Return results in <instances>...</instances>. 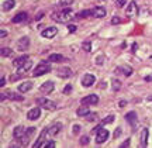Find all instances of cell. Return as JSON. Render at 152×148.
Returning a JSON list of instances; mask_svg holds the SVG:
<instances>
[{
    "instance_id": "obj_1",
    "label": "cell",
    "mask_w": 152,
    "mask_h": 148,
    "mask_svg": "<svg viewBox=\"0 0 152 148\" xmlns=\"http://www.w3.org/2000/svg\"><path fill=\"white\" fill-rule=\"evenodd\" d=\"M72 18H73V16H72L71 9H65V10L58 11V13L52 14V20H55V21H58V23H68V21H71Z\"/></svg>"
},
{
    "instance_id": "obj_2",
    "label": "cell",
    "mask_w": 152,
    "mask_h": 148,
    "mask_svg": "<svg viewBox=\"0 0 152 148\" xmlns=\"http://www.w3.org/2000/svg\"><path fill=\"white\" fill-rule=\"evenodd\" d=\"M51 62V61H49ZM49 62H41L39 65L34 69L33 72V76H41V75H45V73H48V72H51V65H49Z\"/></svg>"
},
{
    "instance_id": "obj_3",
    "label": "cell",
    "mask_w": 152,
    "mask_h": 148,
    "mask_svg": "<svg viewBox=\"0 0 152 148\" xmlns=\"http://www.w3.org/2000/svg\"><path fill=\"white\" fill-rule=\"evenodd\" d=\"M37 104L41 106V107H44V109H47V110H54L55 107H56V103L52 102V100H49V99H47V97H38Z\"/></svg>"
},
{
    "instance_id": "obj_4",
    "label": "cell",
    "mask_w": 152,
    "mask_h": 148,
    "mask_svg": "<svg viewBox=\"0 0 152 148\" xmlns=\"http://www.w3.org/2000/svg\"><path fill=\"white\" fill-rule=\"evenodd\" d=\"M125 14L128 17H134L138 14V4L135 3V0L134 1H131L130 4L127 6V9H125Z\"/></svg>"
},
{
    "instance_id": "obj_5",
    "label": "cell",
    "mask_w": 152,
    "mask_h": 148,
    "mask_svg": "<svg viewBox=\"0 0 152 148\" xmlns=\"http://www.w3.org/2000/svg\"><path fill=\"white\" fill-rule=\"evenodd\" d=\"M109 131L106 130V128H100L97 133V136H96V143L97 144H103L107 141V138H109Z\"/></svg>"
},
{
    "instance_id": "obj_6",
    "label": "cell",
    "mask_w": 152,
    "mask_h": 148,
    "mask_svg": "<svg viewBox=\"0 0 152 148\" xmlns=\"http://www.w3.org/2000/svg\"><path fill=\"white\" fill-rule=\"evenodd\" d=\"M94 82H96V78H94V75H92V73H86V75L83 76V79H82V85H83L85 88L93 86Z\"/></svg>"
},
{
    "instance_id": "obj_7",
    "label": "cell",
    "mask_w": 152,
    "mask_h": 148,
    "mask_svg": "<svg viewBox=\"0 0 152 148\" xmlns=\"http://www.w3.org/2000/svg\"><path fill=\"white\" fill-rule=\"evenodd\" d=\"M26 133H27V128L26 127H23V126H17L16 128H14V131H13V136H14V138L16 140H21L24 136H26Z\"/></svg>"
},
{
    "instance_id": "obj_8",
    "label": "cell",
    "mask_w": 152,
    "mask_h": 148,
    "mask_svg": "<svg viewBox=\"0 0 152 148\" xmlns=\"http://www.w3.org/2000/svg\"><path fill=\"white\" fill-rule=\"evenodd\" d=\"M99 102V97L97 95H89V96H86V97L82 99V104H85V106H90V104H96Z\"/></svg>"
},
{
    "instance_id": "obj_9",
    "label": "cell",
    "mask_w": 152,
    "mask_h": 148,
    "mask_svg": "<svg viewBox=\"0 0 152 148\" xmlns=\"http://www.w3.org/2000/svg\"><path fill=\"white\" fill-rule=\"evenodd\" d=\"M54 89H55V85H54V82H51V81H48V82H44L42 85L39 86V90H41L42 93H45V95L51 93Z\"/></svg>"
},
{
    "instance_id": "obj_10",
    "label": "cell",
    "mask_w": 152,
    "mask_h": 148,
    "mask_svg": "<svg viewBox=\"0 0 152 148\" xmlns=\"http://www.w3.org/2000/svg\"><path fill=\"white\" fill-rule=\"evenodd\" d=\"M56 34H58V28L56 27H48L42 31V37L44 38H54Z\"/></svg>"
},
{
    "instance_id": "obj_11",
    "label": "cell",
    "mask_w": 152,
    "mask_h": 148,
    "mask_svg": "<svg viewBox=\"0 0 152 148\" xmlns=\"http://www.w3.org/2000/svg\"><path fill=\"white\" fill-rule=\"evenodd\" d=\"M56 75H58L59 78L66 79V78L72 76V71H71V68H68V66H65V68H59V69L56 71Z\"/></svg>"
},
{
    "instance_id": "obj_12",
    "label": "cell",
    "mask_w": 152,
    "mask_h": 148,
    "mask_svg": "<svg viewBox=\"0 0 152 148\" xmlns=\"http://www.w3.org/2000/svg\"><path fill=\"white\" fill-rule=\"evenodd\" d=\"M39 114H41V110H39V107H34V109H31L30 111L27 113V119L28 120H37V119H39Z\"/></svg>"
},
{
    "instance_id": "obj_13",
    "label": "cell",
    "mask_w": 152,
    "mask_h": 148,
    "mask_svg": "<svg viewBox=\"0 0 152 148\" xmlns=\"http://www.w3.org/2000/svg\"><path fill=\"white\" fill-rule=\"evenodd\" d=\"M92 16L96 18H103L106 16V9L104 7H94V9H92Z\"/></svg>"
},
{
    "instance_id": "obj_14",
    "label": "cell",
    "mask_w": 152,
    "mask_h": 148,
    "mask_svg": "<svg viewBox=\"0 0 152 148\" xmlns=\"http://www.w3.org/2000/svg\"><path fill=\"white\" fill-rule=\"evenodd\" d=\"M115 73H123L125 76H131V73H132V68L128 65H124V66H118L117 69H115Z\"/></svg>"
},
{
    "instance_id": "obj_15",
    "label": "cell",
    "mask_w": 152,
    "mask_h": 148,
    "mask_svg": "<svg viewBox=\"0 0 152 148\" xmlns=\"http://www.w3.org/2000/svg\"><path fill=\"white\" fill-rule=\"evenodd\" d=\"M27 20V13L26 11H21V13H17L16 16L11 18V21L14 23V24H17V23H23Z\"/></svg>"
},
{
    "instance_id": "obj_16",
    "label": "cell",
    "mask_w": 152,
    "mask_h": 148,
    "mask_svg": "<svg viewBox=\"0 0 152 148\" xmlns=\"http://www.w3.org/2000/svg\"><path fill=\"white\" fill-rule=\"evenodd\" d=\"M148 136H149V130L147 127L141 131V137H140V141H141V147H147L148 144Z\"/></svg>"
},
{
    "instance_id": "obj_17",
    "label": "cell",
    "mask_w": 152,
    "mask_h": 148,
    "mask_svg": "<svg viewBox=\"0 0 152 148\" xmlns=\"http://www.w3.org/2000/svg\"><path fill=\"white\" fill-rule=\"evenodd\" d=\"M125 120L130 123L131 127H135V124H137V113L135 111H130V113H127V114H125Z\"/></svg>"
},
{
    "instance_id": "obj_18",
    "label": "cell",
    "mask_w": 152,
    "mask_h": 148,
    "mask_svg": "<svg viewBox=\"0 0 152 148\" xmlns=\"http://www.w3.org/2000/svg\"><path fill=\"white\" fill-rule=\"evenodd\" d=\"M28 45H30V40L27 37H23L21 40H18V42H17V48L20 49V51H24V49L28 48Z\"/></svg>"
},
{
    "instance_id": "obj_19",
    "label": "cell",
    "mask_w": 152,
    "mask_h": 148,
    "mask_svg": "<svg viewBox=\"0 0 152 148\" xmlns=\"http://www.w3.org/2000/svg\"><path fill=\"white\" fill-rule=\"evenodd\" d=\"M61 128H62V124L61 123H56V124H54V126L51 127V128H48V136H51V137H55L58 133L61 131Z\"/></svg>"
},
{
    "instance_id": "obj_20",
    "label": "cell",
    "mask_w": 152,
    "mask_h": 148,
    "mask_svg": "<svg viewBox=\"0 0 152 148\" xmlns=\"http://www.w3.org/2000/svg\"><path fill=\"white\" fill-rule=\"evenodd\" d=\"M47 136H48V130H42V131H41V134H39V137H38V140L34 143V147H35V148L41 147V145H42V143L45 141L44 138L47 137Z\"/></svg>"
},
{
    "instance_id": "obj_21",
    "label": "cell",
    "mask_w": 152,
    "mask_h": 148,
    "mask_svg": "<svg viewBox=\"0 0 152 148\" xmlns=\"http://www.w3.org/2000/svg\"><path fill=\"white\" fill-rule=\"evenodd\" d=\"M31 66H33V62L28 59L27 62H24V64H23V65L20 66V68H18V73L24 75V73H26L27 71H30V69H31Z\"/></svg>"
},
{
    "instance_id": "obj_22",
    "label": "cell",
    "mask_w": 152,
    "mask_h": 148,
    "mask_svg": "<svg viewBox=\"0 0 152 148\" xmlns=\"http://www.w3.org/2000/svg\"><path fill=\"white\" fill-rule=\"evenodd\" d=\"M28 59H30V58H28V55H23V56H18V58H16V59H14L13 65L16 66V68H20V66H21L24 62H27Z\"/></svg>"
},
{
    "instance_id": "obj_23",
    "label": "cell",
    "mask_w": 152,
    "mask_h": 148,
    "mask_svg": "<svg viewBox=\"0 0 152 148\" xmlns=\"http://www.w3.org/2000/svg\"><path fill=\"white\" fill-rule=\"evenodd\" d=\"M31 88H33V83H31V82H23V83H20V85H18V92L26 93V92H28Z\"/></svg>"
},
{
    "instance_id": "obj_24",
    "label": "cell",
    "mask_w": 152,
    "mask_h": 148,
    "mask_svg": "<svg viewBox=\"0 0 152 148\" xmlns=\"http://www.w3.org/2000/svg\"><path fill=\"white\" fill-rule=\"evenodd\" d=\"M89 113H90V109H89L87 106H85V104H83L82 107H79V109L76 110V114L79 116V117H86Z\"/></svg>"
},
{
    "instance_id": "obj_25",
    "label": "cell",
    "mask_w": 152,
    "mask_h": 148,
    "mask_svg": "<svg viewBox=\"0 0 152 148\" xmlns=\"http://www.w3.org/2000/svg\"><path fill=\"white\" fill-rule=\"evenodd\" d=\"M14 6H16V1H14V0H6L4 3H3V6H1V9L4 11H9V10H11Z\"/></svg>"
},
{
    "instance_id": "obj_26",
    "label": "cell",
    "mask_w": 152,
    "mask_h": 148,
    "mask_svg": "<svg viewBox=\"0 0 152 148\" xmlns=\"http://www.w3.org/2000/svg\"><path fill=\"white\" fill-rule=\"evenodd\" d=\"M48 61H51V62H61V61H64V56L61 54H52L49 55Z\"/></svg>"
},
{
    "instance_id": "obj_27",
    "label": "cell",
    "mask_w": 152,
    "mask_h": 148,
    "mask_svg": "<svg viewBox=\"0 0 152 148\" xmlns=\"http://www.w3.org/2000/svg\"><path fill=\"white\" fill-rule=\"evenodd\" d=\"M7 95V97L10 99V100H23V96H20V95H16V93H13V92H9V93H6Z\"/></svg>"
},
{
    "instance_id": "obj_28",
    "label": "cell",
    "mask_w": 152,
    "mask_h": 148,
    "mask_svg": "<svg viewBox=\"0 0 152 148\" xmlns=\"http://www.w3.org/2000/svg\"><path fill=\"white\" fill-rule=\"evenodd\" d=\"M55 145H56V144H55L54 140H48V141H44L41 147L42 148H54Z\"/></svg>"
},
{
    "instance_id": "obj_29",
    "label": "cell",
    "mask_w": 152,
    "mask_h": 148,
    "mask_svg": "<svg viewBox=\"0 0 152 148\" xmlns=\"http://www.w3.org/2000/svg\"><path fill=\"white\" fill-rule=\"evenodd\" d=\"M0 55L1 56H11L13 55V51L10 48H1L0 49Z\"/></svg>"
},
{
    "instance_id": "obj_30",
    "label": "cell",
    "mask_w": 152,
    "mask_h": 148,
    "mask_svg": "<svg viewBox=\"0 0 152 148\" xmlns=\"http://www.w3.org/2000/svg\"><path fill=\"white\" fill-rule=\"evenodd\" d=\"M113 121H114V116H113V114H110V116H107L106 119H103L102 124H109V123H113Z\"/></svg>"
},
{
    "instance_id": "obj_31",
    "label": "cell",
    "mask_w": 152,
    "mask_h": 148,
    "mask_svg": "<svg viewBox=\"0 0 152 148\" xmlns=\"http://www.w3.org/2000/svg\"><path fill=\"white\" fill-rule=\"evenodd\" d=\"M87 16H92V10H85L77 13V17H87Z\"/></svg>"
},
{
    "instance_id": "obj_32",
    "label": "cell",
    "mask_w": 152,
    "mask_h": 148,
    "mask_svg": "<svg viewBox=\"0 0 152 148\" xmlns=\"http://www.w3.org/2000/svg\"><path fill=\"white\" fill-rule=\"evenodd\" d=\"M73 3V0H59V4L64 6V7H68V6H71Z\"/></svg>"
},
{
    "instance_id": "obj_33",
    "label": "cell",
    "mask_w": 152,
    "mask_h": 148,
    "mask_svg": "<svg viewBox=\"0 0 152 148\" xmlns=\"http://www.w3.org/2000/svg\"><path fill=\"white\" fill-rule=\"evenodd\" d=\"M83 49H85L86 52H90V51H92V44H90L89 41H86V42H83Z\"/></svg>"
},
{
    "instance_id": "obj_34",
    "label": "cell",
    "mask_w": 152,
    "mask_h": 148,
    "mask_svg": "<svg viewBox=\"0 0 152 148\" xmlns=\"http://www.w3.org/2000/svg\"><path fill=\"white\" fill-rule=\"evenodd\" d=\"M120 88H121V82H120V81H117V79H115V81H113V90H118Z\"/></svg>"
},
{
    "instance_id": "obj_35",
    "label": "cell",
    "mask_w": 152,
    "mask_h": 148,
    "mask_svg": "<svg viewBox=\"0 0 152 148\" xmlns=\"http://www.w3.org/2000/svg\"><path fill=\"white\" fill-rule=\"evenodd\" d=\"M124 4H127V0H117V1H115V6H117L118 9H123Z\"/></svg>"
},
{
    "instance_id": "obj_36",
    "label": "cell",
    "mask_w": 152,
    "mask_h": 148,
    "mask_svg": "<svg viewBox=\"0 0 152 148\" xmlns=\"http://www.w3.org/2000/svg\"><path fill=\"white\" fill-rule=\"evenodd\" d=\"M35 131H37V130H35V127H28L27 128V136L28 137H31L33 134H35Z\"/></svg>"
},
{
    "instance_id": "obj_37",
    "label": "cell",
    "mask_w": 152,
    "mask_h": 148,
    "mask_svg": "<svg viewBox=\"0 0 152 148\" xmlns=\"http://www.w3.org/2000/svg\"><path fill=\"white\" fill-rule=\"evenodd\" d=\"M80 144L82 145H87V144H89V137H87V136H83V137L80 138Z\"/></svg>"
},
{
    "instance_id": "obj_38",
    "label": "cell",
    "mask_w": 152,
    "mask_h": 148,
    "mask_svg": "<svg viewBox=\"0 0 152 148\" xmlns=\"http://www.w3.org/2000/svg\"><path fill=\"white\" fill-rule=\"evenodd\" d=\"M120 23H121V18H120V17H113V18H111V24H113V26L120 24Z\"/></svg>"
},
{
    "instance_id": "obj_39",
    "label": "cell",
    "mask_w": 152,
    "mask_h": 148,
    "mask_svg": "<svg viewBox=\"0 0 152 148\" xmlns=\"http://www.w3.org/2000/svg\"><path fill=\"white\" fill-rule=\"evenodd\" d=\"M94 119H96V114H94V113H89V114L86 116V120L87 121H93Z\"/></svg>"
},
{
    "instance_id": "obj_40",
    "label": "cell",
    "mask_w": 152,
    "mask_h": 148,
    "mask_svg": "<svg viewBox=\"0 0 152 148\" xmlns=\"http://www.w3.org/2000/svg\"><path fill=\"white\" fill-rule=\"evenodd\" d=\"M71 90H72V86H71V85H68V86H65V89H64V93L68 95Z\"/></svg>"
},
{
    "instance_id": "obj_41",
    "label": "cell",
    "mask_w": 152,
    "mask_h": 148,
    "mask_svg": "<svg viewBox=\"0 0 152 148\" xmlns=\"http://www.w3.org/2000/svg\"><path fill=\"white\" fill-rule=\"evenodd\" d=\"M79 131H80V126H77V124L73 126V134H77Z\"/></svg>"
},
{
    "instance_id": "obj_42",
    "label": "cell",
    "mask_w": 152,
    "mask_h": 148,
    "mask_svg": "<svg viewBox=\"0 0 152 148\" xmlns=\"http://www.w3.org/2000/svg\"><path fill=\"white\" fill-rule=\"evenodd\" d=\"M104 58H103V56H99V58H97V61H96V64H97V65H102V64H103V62H104Z\"/></svg>"
},
{
    "instance_id": "obj_43",
    "label": "cell",
    "mask_w": 152,
    "mask_h": 148,
    "mask_svg": "<svg viewBox=\"0 0 152 148\" xmlns=\"http://www.w3.org/2000/svg\"><path fill=\"white\" fill-rule=\"evenodd\" d=\"M120 147H121V148H127V147H130V140H127V141H125V143H123V144H121V145H120Z\"/></svg>"
},
{
    "instance_id": "obj_44",
    "label": "cell",
    "mask_w": 152,
    "mask_h": 148,
    "mask_svg": "<svg viewBox=\"0 0 152 148\" xmlns=\"http://www.w3.org/2000/svg\"><path fill=\"white\" fill-rule=\"evenodd\" d=\"M68 27H69V31H71V33H75L76 31V26H68Z\"/></svg>"
},
{
    "instance_id": "obj_45",
    "label": "cell",
    "mask_w": 152,
    "mask_h": 148,
    "mask_svg": "<svg viewBox=\"0 0 152 148\" xmlns=\"http://www.w3.org/2000/svg\"><path fill=\"white\" fill-rule=\"evenodd\" d=\"M42 16H44V13H42V11H41V13H38V16L35 17V20H41V18H42Z\"/></svg>"
},
{
    "instance_id": "obj_46",
    "label": "cell",
    "mask_w": 152,
    "mask_h": 148,
    "mask_svg": "<svg viewBox=\"0 0 152 148\" xmlns=\"http://www.w3.org/2000/svg\"><path fill=\"white\" fill-rule=\"evenodd\" d=\"M6 34H7V33H6L4 30H1V31H0V38H4V37H6Z\"/></svg>"
},
{
    "instance_id": "obj_47",
    "label": "cell",
    "mask_w": 152,
    "mask_h": 148,
    "mask_svg": "<svg viewBox=\"0 0 152 148\" xmlns=\"http://www.w3.org/2000/svg\"><path fill=\"white\" fill-rule=\"evenodd\" d=\"M120 133H121V128L118 127V128L115 130V134H114V137H118V136H120Z\"/></svg>"
},
{
    "instance_id": "obj_48",
    "label": "cell",
    "mask_w": 152,
    "mask_h": 148,
    "mask_svg": "<svg viewBox=\"0 0 152 148\" xmlns=\"http://www.w3.org/2000/svg\"><path fill=\"white\" fill-rule=\"evenodd\" d=\"M4 85H6V79L1 78V79H0V86H4Z\"/></svg>"
},
{
    "instance_id": "obj_49",
    "label": "cell",
    "mask_w": 152,
    "mask_h": 148,
    "mask_svg": "<svg viewBox=\"0 0 152 148\" xmlns=\"http://www.w3.org/2000/svg\"><path fill=\"white\" fill-rule=\"evenodd\" d=\"M125 104H127V102H125V100H120V107H124Z\"/></svg>"
},
{
    "instance_id": "obj_50",
    "label": "cell",
    "mask_w": 152,
    "mask_h": 148,
    "mask_svg": "<svg viewBox=\"0 0 152 148\" xmlns=\"http://www.w3.org/2000/svg\"><path fill=\"white\" fill-rule=\"evenodd\" d=\"M137 47H138V45H137V44H132V51H134V52H135V51H137Z\"/></svg>"
},
{
    "instance_id": "obj_51",
    "label": "cell",
    "mask_w": 152,
    "mask_h": 148,
    "mask_svg": "<svg viewBox=\"0 0 152 148\" xmlns=\"http://www.w3.org/2000/svg\"><path fill=\"white\" fill-rule=\"evenodd\" d=\"M145 81H148V82H149V81H152V76H151V75H149V76H147V78H145Z\"/></svg>"
},
{
    "instance_id": "obj_52",
    "label": "cell",
    "mask_w": 152,
    "mask_h": 148,
    "mask_svg": "<svg viewBox=\"0 0 152 148\" xmlns=\"http://www.w3.org/2000/svg\"><path fill=\"white\" fill-rule=\"evenodd\" d=\"M149 61H152V55H151V56H149Z\"/></svg>"
}]
</instances>
